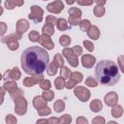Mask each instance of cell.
Segmentation results:
<instances>
[{
    "mask_svg": "<svg viewBox=\"0 0 124 124\" xmlns=\"http://www.w3.org/2000/svg\"><path fill=\"white\" fill-rule=\"evenodd\" d=\"M23 71L31 76H40L47 69L49 55L46 49L41 46H33L24 49L20 57Z\"/></svg>",
    "mask_w": 124,
    "mask_h": 124,
    "instance_id": "obj_1",
    "label": "cell"
},
{
    "mask_svg": "<svg viewBox=\"0 0 124 124\" xmlns=\"http://www.w3.org/2000/svg\"><path fill=\"white\" fill-rule=\"evenodd\" d=\"M95 76L98 82L107 86L116 84L120 78L118 67L111 60H101L96 66Z\"/></svg>",
    "mask_w": 124,
    "mask_h": 124,
    "instance_id": "obj_2",
    "label": "cell"
},
{
    "mask_svg": "<svg viewBox=\"0 0 124 124\" xmlns=\"http://www.w3.org/2000/svg\"><path fill=\"white\" fill-rule=\"evenodd\" d=\"M21 37H22V35H20L17 32H16V33L10 34V35H8L6 37H2L1 42L3 44H6L9 49H11V50H16L19 47L18 40L21 39Z\"/></svg>",
    "mask_w": 124,
    "mask_h": 124,
    "instance_id": "obj_3",
    "label": "cell"
},
{
    "mask_svg": "<svg viewBox=\"0 0 124 124\" xmlns=\"http://www.w3.org/2000/svg\"><path fill=\"white\" fill-rule=\"evenodd\" d=\"M43 16H44V11L41 7L37 5H33L30 7V14L28 16L29 19L34 21V23H39L43 20Z\"/></svg>",
    "mask_w": 124,
    "mask_h": 124,
    "instance_id": "obj_4",
    "label": "cell"
},
{
    "mask_svg": "<svg viewBox=\"0 0 124 124\" xmlns=\"http://www.w3.org/2000/svg\"><path fill=\"white\" fill-rule=\"evenodd\" d=\"M62 55H64V57L67 59L68 63H69L72 67L76 68V67L78 66V56L74 53L73 48L65 47V48L63 49V51H62Z\"/></svg>",
    "mask_w": 124,
    "mask_h": 124,
    "instance_id": "obj_5",
    "label": "cell"
},
{
    "mask_svg": "<svg viewBox=\"0 0 124 124\" xmlns=\"http://www.w3.org/2000/svg\"><path fill=\"white\" fill-rule=\"evenodd\" d=\"M74 94L81 102L88 101L90 99V96H91V93H90L89 89H87L84 86H77L74 90Z\"/></svg>",
    "mask_w": 124,
    "mask_h": 124,
    "instance_id": "obj_6",
    "label": "cell"
},
{
    "mask_svg": "<svg viewBox=\"0 0 124 124\" xmlns=\"http://www.w3.org/2000/svg\"><path fill=\"white\" fill-rule=\"evenodd\" d=\"M27 110V101L22 96L15 100V111L18 115H23Z\"/></svg>",
    "mask_w": 124,
    "mask_h": 124,
    "instance_id": "obj_7",
    "label": "cell"
},
{
    "mask_svg": "<svg viewBox=\"0 0 124 124\" xmlns=\"http://www.w3.org/2000/svg\"><path fill=\"white\" fill-rule=\"evenodd\" d=\"M20 77H21V73H20V71L18 70L17 67H14L13 69L6 71L5 74L3 75V78H4L5 80H7V79H12V80L15 81V80L19 79Z\"/></svg>",
    "mask_w": 124,
    "mask_h": 124,
    "instance_id": "obj_8",
    "label": "cell"
},
{
    "mask_svg": "<svg viewBox=\"0 0 124 124\" xmlns=\"http://www.w3.org/2000/svg\"><path fill=\"white\" fill-rule=\"evenodd\" d=\"M44 76L43 75H40V76H34V77H27L23 79V85L26 86V87H31V86H34L35 84L37 83H41L43 80H44Z\"/></svg>",
    "mask_w": 124,
    "mask_h": 124,
    "instance_id": "obj_9",
    "label": "cell"
},
{
    "mask_svg": "<svg viewBox=\"0 0 124 124\" xmlns=\"http://www.w3.org/2000/svg\"><path fill=\"white\" fill-rule=\"evenodd\" d=\"M64 9V4L61 0H56L46 5V10L53 14H59Z\"/></svg>",
    "mask_w": 124,
    "mask_h": 124,
    "instance_id": "obj_10",
    "label": "cell"
},
{
    "mask_svg": "<svg viewBox=\"0 0 124 124\" xmlns=\"http://www.w3.org/2000/svg\"><path fill=\"white\" fill-rule=\"evenodd\" d=\"M104 101H105V104L108 106V107H114L117 105V102H118V95L116 92L114 91H110L108 92L105 98H104Z\"/></svg>",
    "mask_w": 124,
    "mask_h": 124,
    "instance_id": "obj_11",
    "label": "cell"
},
{
    "mask_svg": "<svg viewBox=\"0 0 124 124\" xmlns=\"http://www.w3.org/2000/svg\"><path fill=\"white\" fill-rule=\"evenodd\" d=\"M95 62H96V58L91 54H83L81 57V64L86 69L92 68Z\"/></svg>",
    "mask_w": 124,
    "mask_h": 124,
    "instance_id": "obj_12",
    "label": "cell"
},
{
    "mask_svg": "<svg viewBox=\"0 0 124 124\" xmlns=\"http://www.w3.org/2000/svg\"><path fill=\"white\" fill-rule=\"evenodd\" d=\"M29 29V22L24 19V18H21V19H18L16 21V32L20 35H22L23 33H25L27 30Z\"/></svg>",
    "mask_w": 124,
    "mask_h": 124,
    "instance_id": "obj_13",
    "label": "cell"
},
{
    "mask_svg": "<svg viewBox=\"0 0 124 124\" xmlns=\"http://www.w3.org/2000/svg\"><path fill=\"white\" fill-rule=\"evenodd\" d=\"M39 43L43 46H45L46 49H48V50H50V49H52L54 47V43L52 42V40L50 39V37L49 36H46V35H41V38L39 40Z\"/></svg>",
    "mask_w": 124,
    "mask_h": 124,
    "instance_id": "obj_14",
    "label": "cell"
},
{
    "mask_svg": "<svg viewBox=\"0 0 124 124\" xmlns=\"http://www.w3.org/2000/svg\"><path fill=\"white\" fill-rule=\"evenodd\" d=\"M46 103H47V102H46L42 96H36V97H34V99H33V106H34V108H35L37 110L42 109V108L47 107V106H46Z\"/></svg>",
    "mask_w": 124,
    "mask_h": 124,
    "instance_id": "obj_15",
    "label": "cell"
},
{
    "mask_svg": "<svg viewBox=\"0 0 124 124\" xmlns=\"http://www.w3.org/2000/svg\"><path fill=\"white\" fill-rule=\"evenodd\" d=\"M3 88L5 89V91L9 92L10 94L18 89L17 88V83L16 81H14V80H8V81H6L4 83V85H3Z\"/></svg>",
    "mask_w": 124,
    "mask_h": 124,
    "instance_id": "obj_16",
    "label": "cell"
},
{
    "mask_svg": "<svg viewBox=\"0 0 124 124\" xmlns=\"http://www.w3.org/2000/svg\"><path fill=\"white\" fill-rule=\"evenodd\" d=\"M87 35L92 40H98L99 37H100V30H99V28L97 26L92 25L90 27V29L87 31Z\"/></svg>",
    "mask_w": 124,
    "mask_h": 124,
    "instance_id": "obj_17",
    "label": "cell"
},
{
    "mask_svg": "<svg viewBox=\"0 0 124 124\" xmlns=\"http://www.w3.org/2000/svg\"><path fill=\"white\" fill-rule=\"evenodd\" d=\"M89 107H90V109L93 112H98L103 108V104L99 99H95L90 103Z\"/></svg>",
    "mask_w": 124,
    "mask_h": 124,
    "instance_id": "obj_18",
    "label": "cell"
},
{
    "mask_svg": "<svg viewBox=\"0 0 124 124\" xmlns=\"http://www.w3.org/2000/svg\"><path fill=\"white\" fill-rule=\"evenodd\" d=\"M68 14H69V16H71V17L80 18L82 12H81V10H80V9H78V8H77V7H72V8H70V9H69Z\"/></svg>",
    "mask_w": 124,
    "mask_h": 124,
    "instance_id": "obj_19",
    "label": "cell"
},
{
    "mask_svg": "<svg viewBox=\"0 0 124 124\" xmlns=\"http://www.w3.org/2000/svg\"><path fill=\"white\" fill-rule=\"evenodd\" d=\"M122 114H123V108H122V106L116 105V106L112 107V108H111V115L113 117L119 118V117L122 116Z\"/></svg>",
    "mask_w": 124,
    "mask_h": 124,
    "instance_id": "obj_20",
    "label": "cell"
},
{
    "mask_svg": "<svg viewBox=\"0 0 124 124\" xmlns=\"http://www.w3.org/2000/svg\"><path fill=\"white\" fill-rule=\"evenodd\" d=\"M42 33H43V35H46L49 37L52 36L54 34V26L46 23L42 28Z\"/></svg>",
    "mask_w": 124,
    "mask_h": 124,
    "instance_id": "obj_21",
    "label": "cell"
},
{
    "mask_svg": "<svg viewBox=\"0 0 124 124\" xmlns=\"http://www.w3.org/2000/svg\"><path fill=\"white\" fill-rule=\"evenodd\" d=\"M56 26H57L58 30H60V31H65V30H67V29L69 28L68 21H67L65 18H58V19H57Z\"/></svg>",
    "mask_w": 124,
    "mask_h": 124,
    "instance_id": "obj_22",
    "label": "cell"
},
{
    "mask_svg": "<svg viewBox=\"0 0 124 124\" xmlns=\"http://www.w3.org/2000/svg\"><path fill=\"white\" fill-rule=\"evenodd\" d=\"M54 86L57 90H61L63 89L65 86H66V81H65V78H61V77H57L55 79H54Z\"/></svg>",
    "mask_w": 124,
    "mask_h": 124,
    "instance_id": "obj_23",
    "label": "cell"
},
{
    "mask_svg": "<svg viewBox=\"0 0 124 124\" xmlns=\"http://www.w3.org/2000/svg\"><path fill=\"white\" fill-rule=\"evenodd\" d=\"M93 13H94L95 16H97V17H102V16L105 15L106 10H105L104 6H102V5H96L95 8H94V10H93Z\"/></svg>",
    "mask_w": 124,
    "mask_h": 124,
    "instance_id": "obj_24",
    "label": "cell"
},
{
    "mask_svg": "<svg viewBox=\"0 0 124 124\" xmlns=\"http://www.w3.org/2000/svg\"><path fill=\"white\" fill-rule=\"evenodd\" d=\"M53 108L56 112H62L65 109V103L62 100H57L53 104Z\"/></svg>",
    "mask_w": 124,
    "mask_h": 124,
    "instance_id": "obj_25",
    "label": "cell"
},
{
    "mask_svg": "<svg viewBox=\"0 0 124 124\" xmlns=\"http://www.w3.org/2000/svg\"><path fill=\"white\" fill-rule=\"evenodd\" d=\"M57 69H58V66L54 63V61H52V62L49 63V65H48V67L46 69V73L49 76H54L57 73Z\"/></svg>",
    "mask_w": 124,
    "mask_h": 124,
    "instance_id": "obj_26",
    "label": "cell"
},
{
    "mask_svg": "<svg viewBox=\"0 0 124 124\" xmlns=\"http://www.w3.org/2000/svg\"><path fill=\"white\" fill-rule=\"evenodd\" d=\"M91 26H92V25H91V22H90L88 19H83V20H81L80 23H79V28H80V30L83 31V32H87V31L90 29Z\"/></svg>",
    "mask_w": 124,
    "mask_h": 124,
    "instance_id": "obj_27",
    "label": "cell"
},
{
    "mask_svg": "<svg viewBox=\"0 0 124 124\" xmlns=\"http://www.w3.org/2000/svg\"><path fill=\"white\" fill-rule=\"evenodd\" d=\"M71 42H72V40L68 35H62L59 37V44L62 46H68L71 44Z\"/></svg>",
    "mask_w": 124,
    "mask_h": 124,
    "instance_id": "obj_28",
    "label": "cell"
},
{
    "mask_svg": "<svg viewBox=\"0 0 124 124\" xmlns=\"http://www.w3.org/2000/svg\"><path fill=\"white\" fill-rule=\"evenodd\" d=\"M53 61H54V63L58 66V68H59V67L62 68V67L64 66V58H63V56H62L61 53H56V54L54 55V57H53Z\"/></svg>",
    "mask_w": 124,
    "mask_h": 124,
    "instance_id": "obj_29",
    "label": "cell"
},
{
    "mask_svg": "<svg viewBox=\"0 0 124 124\" xmlns=\"http://www.w3.org/2000/svg\"><path fill=\"white\" fill-rule=\"evenodd\" d=\"M42 97L46 101V102H50L52 101V99L54 98V92L51 90H45L42 94Z\"/></svg>",
    "mask_w": 124,
    "mask_h": 124,
    "instance_id": "obj_30",
    "label": "cell"
},
{
    "mask_svg": "<svg viewBox=\"0 0 124 124\" xmlns=\"http://www.w3.org/2000/svg\"><path fill=\"white\" fill-rule=\"evenodd\" d=\"M28 38H29V40H30L31 42H34V43H35V42H39V40H40V38H41V35H40L37 31L32 30V31L29 32Z\"/></svg>",
    "mask_w": 124,
    "mask_h": 124,
    "instance_id": "obj_31",
    "label": "cell"
},
{
    "mask_svg": "<svg viewBox=\"0 0 124 124\" xmlns=\"http://www.w3.org/2000/svg\"><path fill=\"white\" fill-rule=\"evenodd\" d=\"M71 75H72L71 70H69L68 67L63 66L61 68V70H60V77L61 78H71Z\"/></svg>",
    "mask_w": 124,
    "mask_h": 124,
    "instance_id": "obj_32",
    "label": "cell"
},
{
    "mask_svg": "<svg viewBox=\"0 0 124 124\" xmlns=\"http://www.w3.org/2000/svg\"><path fill=\"white\" fill-rule=\"evenodd\" d=\"M82 78H83V76H82L81 73H79V72H74V73H72L70 78L72 80H74L75 82L79 83L80 81H82Z\"/></svg>",
    "mask_w": 124,
    "mask_h": 124,
    "instance_id": "obj_33",
    "label": "cell"
},
{
    "mask_svg": "<svg viewBox=\"0 0 124 124\" xmlns=\"http://www.w3.org/2000/svg\"><path fill=\"white\" fill-rule=\"evenodd\" d=\"M85 85L89 86V87H96L98 85V81L96 78H94L93 77H88L85 79Z\"/></svg>",
    "mask_w": 124,
    "mask_h": 124,
    "instance_id": "obj_34",
    "label": "cell"
},
{
    "mask_svg": "<svg viewBox=\"0 0 124 124\" xmlns=\"http://www.w3.org/2000/svg\"><path fill=\"white\" fill-rule=\"evenodd\" d=\"M60 123L61 124H70L72 122V116L68 113L63 114L62 116H60Z\"/></svg>",
    "mask_w": 124,
    "mask_h": 124,
    "instance_id": "obj_35",
    "label": "cell"
},
{
    "mask_svg": "<svg viewBox=\"0 0 124 124\" xmlns=\"http://www.w3.org/2000/svg\"><path fill=\"white\" fill-rule=\"evenodd\" d=\"M40 87L45 91V90H50L51 87V82L48 79H44L41 83H40Z\"/></svg>",
    "mask_w": 124,
    "mask_h": 124,
    "instance_id": "obj_36",
    "label": "cell"
},
{
    "mask_svg": "<svg viewBox=\"0 0 124 124\" xmlns=\"http://www.w3.org/2000/svg\"><path fill=\"white\" fill-rule=\"evenodd\" d=\"M23 94H24L23 90H22V89H20V88H18V89H17V90H16L15 92L11 93V94H10V96H11V98H12L13 100H16V99H17V98H19V97H22V96H23Z\"/></svg>",
    "mask_w": 124,
    "mask_h": 124,
    "instance_id": "obj_37",
    "label": "cell"
},
{
    "mask_svg": "<svg viewBox=\"0 0 124 124\" xmlns=\"http://www.w3.org/2000/svg\"><path fill=\"white\" fill-rule=\"evenodd\" d=\"M57 19H58V18H56L54 16H47L46 18V23L54 26V24L57 23Z\"/></svg>",
    "mask_w": 124,
    "mask_h": 124,
    "instance_id": "obj_38",
    "label": "cell"
},
{
    "mask_svg": "<svg viewBox=\"0 0 124 124\" xmlns=\"http://www.w3.org/2000/svg\"><path fill=\"white\" fill-rule=\"evenodd\" d=\"M37 112H38L39 115H41V116H45V115H48V114H50V113H51V109H50L48 107H46V108H42V109L37 110Z\"/></svg>",
    "mask_w": 124,
    "mask_h": 124,
    "instance_id": "obj_39",
    "label": "cell"
},
{
    "mask_svg": "<svg viewBox=\"0 0 124 124\" xmlns=\"http://www.w3.org/2000/svg\"><path fill=\"white\" fill-rule=\"evenodd\" d=\"M5 120H6V123L7 124H16V122H17L16 117L14 116L13 114H8L6 116V119Z\"/></svg>",
    "mask_w": 124,
    "mask_h": 124,
    "instance_id": "obj_40",
    "label": "cell"
},
{
    "mask_svg": "<svg viewBox=\"0 0 124 124\" xmlns=\"http://www.w3.org/2000/svg\"><path fill=\"white\" fill-rule=\"evenodd\" d=\"M80 21H81L80 18H75V17H71V16H69V18H68V22L70 23L71 26H77V25H79Z\"/></svg>",
    "mask_w": 124,
    "mask_h": 124,
    "instance_id": "obj_41",
    "label": "cell"
},
{
    "mask_svg": "<svg viewBox=\"0 0 124 124\" xmlns=\"http://www.w3.org/2000/svg\"><path fill=\"white\" fill-rule=\"evenodd\" d=\"M83 46H84V47H85L88 51H93V50H94V45H93L90 41L84 40V41H83Z\"/></svg>",
    "mask_w": 124,
    "mask_h": 124,
    "instance_id": "obj_42",
    "label": "cell"
},
{
    "mask_svg": "<svg viewBox=\"0 0 124 124\" xmlns=\"http://www.w3.org/2000/svg\"><path fill=\"white\" fill-rule=\"evenodd\" d=\"M106 119L102 116H96L92 119V124H105Z\"/></svg>",
    "mask_w": 124,
    "mask_h": 124,
    "instance_id": "obj_43",
    "label": "cell"
},
{
    "mask_svg": "<svg viewBox=\"0 0 124 124\" xmlns=\"http://www.w3.org/2000/svg\"><path fill=\"white\" fill-rule=\"evenodd\" d=\"M117 62H118V66L121 72L124 74V55H119L117 57Z\"/></svg>",
    "mask_w": 124,
    "mask_h": 124,
    "instance_id": "obj_44",
    "label": "cell"
},
{
    "mask_svg": "<svg viewBox=\"0 0 124 124\" xmlns=\"http://www.w3.org/2000/svg\"><path fill=\"white\" fill-rule=\"evenodd\" d=\"M5 7L8 9V10H13L15 7H16V2L15 0H7L5 2Z\"/></svg>",
    "mask_w": 124,
    "mask_h": 124,
    "instance_id": "obj_45",
    "label": "cell"
},
{
    "mask_svg": "<svg viewBox=\"0 0 124 124\" xmlns=\"http://www.w3.org/2000/svg\"><path fill=\"white\" fill-rule=\"evenodd\" d=\"M73 51H74V53L78 57L79 55L82 54V47H81L80 46H75L73 47Z\"/></svg>",
    "mask_w": 124,
    "mask_h": 124,
    "instance_id": "obj_46",
    "label": "cell"
},
{
    "mask_svg": "<svg viewBox=\"0 0 124 124\" xmlns=\"http://www.w3.org/2000/svg\"><path fill=\"white\" fill-rule=\"evenodd\" d=\"M78 83L77 82H75L74 80H72L71 78H70V80H68L67 82H66V88L67 89H72V88H76V85H77Z\"/></svg>",
    "mask_w": 124,
    "mask_h": 124,
    "instance_id": "obj_47",
    "label": "cell"
},
{
    "mask_svg": "<svg viewBox=\"0 0 124 124\" xmlns=\"http://www.w3.org/2000/svg\"><path fill=\"white\" fill-rule=\"evenodd\" d=\"M77 124H88V120L84 116H78L76 120Z\"/></svg>",
    "mask_w": 124,
    "mask_h": 124,
    "instance_id": "obj_48",
    "label": "cell"
},
{
    "mask_svg": "<svg viewBox=\"0 0 124 124\" xmlns=\"http://www.w3.org/2000/svg\"><path fill=\"white\" fill-rule=\"evenodd\" d=\"M47 124H60V119L52 116V117L47 119Z\"/></svg>",
    "mask_w": 124,
    "mask_h": 124,
    "instance_id": "obj_49",
    "label": "cell"
},
{
    "mask_svg": "<svg viewBox=\"0 0 124 124\" xmlns=\"http://www.w3.org/2000/svg\"><path fill=\"white\" fill-rule=\"evenodd\" d=\"M0 27H1V35L3 36L5 33H6V31H7V25H6V23L5 22H3V21H1L0 22Z\"/></svg>",
    "mask_w": 124,
    "mask_h": 124,
    "instance_id": "obj_50",
    "label": "cell"
},
{
    "mask_svg": "<svg viewBox=\"0 0 124 124\" xmlns=\"http://www.w3.org/2000/svg\"><path fill=\"white\" fill-rule=\"evenodd\" d=\"M78 4L82 6H90L93 4V1H78Z\"/></svg>",
    "mask_w": 124,
    "mask_h": 124,
    "instance_id": "obj_51",
    "label": "cell"
},
{
    "mask_svg": "<svg viewBox=\"0 0 124 124\" xmlns=\"http://www.w3.org/2000/svg\"><path fill=\"white\" fill-rule=\"evenodd\" d=\"M36 124H47V119H38Z\"/></svg>",
    "mask_w": 124,
    "mask_h": 124,
    "instance_id": "obj_52",
    "label": "cell"
},
{
    "mask_svg": "<svg viewBox=\"0 0 124 124\" xmlns=\"http://www.w3.org/2000/svg\"><path fill=\"white\" fill-rule=\"evenodd\" d=\"M16 2V6H22L24 4V1H15Z\"/></svg>",
    "mask_w": 124,
    "mask_h": 124,
    "instance_id": "obj_53",
    "label": "cell"
},
{
    "mask_svg": "<svg viewBox=\"0 0 124 124\" xmlns=\"http://www.w3.org/2000/svg\"><path fill=\"white\" fill-rule=\"evenodd\" d=\"M96 4H97V5H102V6H104V5L106 4V1H99V0H97V1H96Z\"/></svg>",
    "mask_w": 124,
    "mask_h": 124,
    "instance_id": "obj_54",
    "label": "cell"
},
{
    "mask_svg": "<svg viewBox=\"0 0 124 124\" xmlns=\"http://www.w3.org/2000/svg\"><path fill=\"white\" fill-rule=\"evenodd\" d=\"M66 3L70 5V4H74V3H75V1H69V0H67V1H66Z\"/></svg>",
    "mask_w": 124,
    "mask_h": 124,
    "instance_id": "obj_55",
    "label": "cell"
},
{
    "mask_svg": "<svg viewBox=\"0 0 124 124\" xmlns=\"http://www.w3.org/2000/svg\"><path fill=\"white\" fill-rule=\"evenodd\" d=\"M108 124H118L117 122H115V121H108Z\"/></svg>",
    "mask_w": 124,
    "mask_h": 124,
    "instance_id": "obj_56",
    "label": "cell"
}]
</instances>
